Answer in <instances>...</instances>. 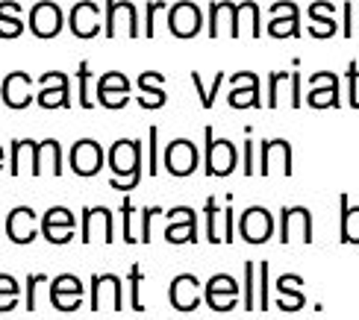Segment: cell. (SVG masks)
I'll return each instance as SVG.
<instances>
[{"label":"cell","instance_id":"cell-1","mask_svg":"<svg viewBox=\"0 0 359 320\" xmlns=\"http://www.w3.org/2000/svg\"><path fill=\"white\" fill-rule=\"evenodd\" d=\"M203 135H206V176H230L238 162L233 141L215 139L212 130H206Z\"/></svg>","mask_w":359,"mask_h":320},{"label":"cell","instance_id":"cell-2","mask_svg":"<svg viewBox=\"0 0 359 320\" xmlns=\"http://www.w3.org/2000/svg\"><path fill=\"white\" fill-rule=\"evenodd\" d=\"M109 167L115 176H133V179H142V141L136 139H121L115 141L109 150Z\"/></svg>","mask_w":359,"mask_h":320},{"label":"cell","instance_id":"cell-3","mask_svg":"<svg viewBox=\"0 0 359 320\" xmlns=\"http://www.w3.org/2000/svg\"><path fill=\"white\" fill-rule=\"evenodd\" d=\"M292 238L312 244V211L306 206H286L280 211V241L289 244Z\"/></svg>","mask_w":359,"mask_h":320},{"label":"cell","instance_id":"cell-4","mask_svg":"<svg viewBox=\"0 0 359 320\" xmlns=\"http://www.w3.org/2000/svg\"><path fill=\"white\" fill-rule=\"evenodd\" d=\"M121 29H127L130 39H139V18H136V6L130 0H107V39H115Z\"/></svg>","mask_w":359,"mask_h":320},{"label":"cell","instance_id":"cell-5","mask_svg":"<svg viewBox=\"0 0 359 320\" xmlns=\"http://www.w3.org/2000/svg\"><path fill=\"white\" fill-rule=\"evenodd\" d=\"M41 91H39V106L41 109H71V95H68V77L59 71H48L39 77Z\"/></svg>","mask_w":359,"mask_h":320},{"label":"cell","instance_id":"cell-6","mask_svg":"<svg viewBox=\"0 0 359 320\" xmlns=\"http://www.w3.org/2000/svg\"><path fill=\"white\" fill-rule=\"evenodd\" d=\"M203 18H201V9L191 4V0H180L168 9V29L171 36L177 39H194L201 33Z\"/></svg>","mask_w":359,"mask_h":320},{"label":"cell","instance_id":"cell-7","mask_svg":"<svg viewBox=\"0 0 359 320\" xmlns=\"http://www.w3.org/2000/svg\"><path fill=\"white\" fill-rule=\"evenodd\" d=\"M29 29L39 39H56L62 33V9L53 0H41L29 9Z\"/></svg>","mask_w":359,"mask_h":320},{"label":"cell","instance_id":"cell-8","mask_svg":"<svg viewBox=\"0 0 359 320\" xmlns=\"http://www.w3.org/2000/svg\"><path fill=\"white\" fill-rule=\"evenodd\" d=\"M198 167V147L189 139H174L165 147V171L171 176H191Z\"/></svg>","mask_w":359,"mask_h":320},{"label":"cell","instance_id":"cell-9","mask_svg":"<svg viewBox=\"0 0 359 320\" xmlns=\"http://www.w3.org/2000/svg\"><path fill=\"white\" fill-rule=\"evenodd\" d=\"M268 36L274 39H297L301 36V15L292 0H280L271 6V24H268Z\"/></svg>","mask_w":359,"mask_h":320},{"label":"cell","instance_id":"cell-10","mask_svg":"<svg viewBox=\"0 0 359 320\" xmlns=\"http://www.w3.org/2000/svg\"><path fill=\"white\" fill-rule=\"evenodd\" d=\"M109 302V309L121 312L124 309V288L115 273L107 277H92V312H100Z\"/></svg>","mask_w":359,"mask_h":320},{"label":"cell","instance_id":"cell-11","mask_svg":"<svg viewBox=\"0 0 359 320\" xmlns=\"http://www.w3.org/2000/svg\"><path fill=\"white\" fill-rule=\"evenodd\" d=\"M103 165V150L95 139H80L71 147V171L77 176H95Z\"/></svg>","mask_w":359,"mask_h":320},{"label":"cell","instance_id":"cell-12","mask_svg":"<svg viewBox=\"0 0 359 320\" xmlns=\"http://www.w3.org/2000/svg\"><path fill=\"white\" fill-rule=\"evenodd\" d=\"M233 88H230V106L233 109H257L259 103V77L250 71L242 74H233L230 77Z\"/></svg>","mask_w":359,"mask_h":320},{"label":"cell","instance_id":"cell-13","mask_svg":"<svg viewBox=\"0 0 359 320\" xmlns=\"http://www.w3.org/2000/svg\"><path fill=\"white\" fill-rule=\"evenodd\" d=\"M280 171L283 176H292V147L286 139H274V141H262V165L259 174L271 176Z\"/></svg>","mask_w":359,"mask_h":320},{"label":"cell","instance_id":"cell-14","mask_svg":"<svg viewBox=\"0 0 359 320\" xmlns=\"http://www.w3.org/2000/svg\"><path fill=\"white\" fill-rule=\"evenodd\" d=\"M238 230H242V238L250 241V244H262L271 238L274 232V218L271 211L262 209V206H250L245 215H242V223H238Z\"/></svg>","mask_w":359,"mask_h":320},{"label":"cell","instance_id":"cell-15","mask_svg":"<svg viewBox=\"0 0 359 320\" xmlns=\"http://www.w3.org/2000/svg\"><path fill=\"white\" fill-rule=\"evenodd\" d=\"M218 36L238 39V4L221 0V4L209 6V39Z\"/></svg>","mask_w":359,"mask_h":320},{"label":"cell","instance_id":"cell-16","mask_svg":"<svg viewBox=\"0 0 359 320\" xmlns=\"http://www.w3.org/2000/svg\"><path fill=\"white\" fill-rule=\"evenodd\" d=\"M68 27L77 39H95L100 33V6L92 4V0H80V4L71 9Z\"/></svg>","mask_w":359,"mask_h":320},{"label":"cell","instance_id":"cell-17","mask_svg":"<svg viewBox=\"0 0 359 320\" xmlns=\"http://www.w3.org/2000/svg\"><path fill=\"white\" fill-rule=\"evenodd\" d=\"M29 85H33V77L24 71H15L4 80L0 85V100L9 109H27L29 103H33V95H29Z\"/></svg>","mask_w":359,"mask_h":320},{"label":"cell","instance_id":"cell-18","mask_svg":"<svg viewBox=\"0 0 359 320\" xmlns=\"http://www.w3.org/2000/svg\"><path fill=\"white\" fill-rule=\"evenodd\" d=\"M80 300H83V282L77 277L62 273V277H56L50 282V302L59 312H74L80 306Z\"/></svg>","mask_w":359,"mask_h":320},{"label":"cell","instance_id":"cell-19","mask_svg":"<svg viewBox=\"0 0 359 320\" xmlns=\"http://www.w3.org/2000/svg\"><path fill=\"white\" fill-rule=\"evenodd\" d=\"M41 232L50 244H68L74 238V215L65 206L48 209V215L41 221Z\"/></svg>","mask_w":359,"mask_h":320},{"label":"cell","instance_id":"cell-20","mask_svg":"<svg viewBox=\"0 0 359 320\" xmlns=\"http://www.w3.org/2000/svg\"><path fill=\"white\" fill-rule=\"evenodd\" d=\"M309 88H312V91H309L306 103L312 106V109H324V106H339V80H336V74H330V71L312 74Z\"/></svg>","mask_w":359,"mask_h":320},{"label":"cell","instance_id":"cell-21","mask_svg":"<svg viewBox=\"0 0 359 320\" xmlns=\"http://www.w3.org/2000/svg\"><path fill=\"white\" fill-rule=\"evenodd\" d=\"M236 300H238V285H236L233 277H227V273H218V277L209 279V285H206V302L215 312H230L236 306Z\"/></svg>","mask_w":359,"mask_h":320},{"label":"cell","instance_id":"cell-22","mask_svg":"<svg viewBox=\"0 0 359 320\" xmlns=\"http://www.w3.org/2000/svg\"><path fill=\"white\" fill-rule=\"evenodd\" d=\"M83 241L92 244V241H115V232H112V215L109 209L103 206H92L86 209V218H83Z\"/></svg>","mask_w":359,"mask_h":320},{"label":"cell","instance_id":"cell-23","mask_svg":"<svg viewBox=\"0 0 359 320\" xmlns=\"http://www.w3.org/2000/svg\"><path fill=\"white\" fill-rule=\"evenodd\" d=\"M206 241H212V244L233 241V209L227 206L224 211H218L212 197L206 200Z\"/></svg>","mask_w":359,"mask_h":320},{"label":"cell","instance_id":"cell-24","mask_svg":"<svg viewBox=\"0 0 359 320\" xmlns=\"http://www.w3.org/2000/svg\"><path fill=\"white\" fill-rule=\"evenodd\" d=\"M171 302H174V309L180 312H191V309H198V302H201V282L191 277V273H183V277H177L171 282V291H168Z\"/></svg>","mask_w":359,"mask_h":320},{"label":"cell","instance_id":"cell-25","mask_svg":"<svg viewBox=\"0 0 359 320\" xmlns=\"http://www.w3.org/2000/svg\"><path fill=\"white\" fill-rule=\"evenodd\" d=\"M6 232H9V241L15 244H29L36 238V211L29 206L12 209L6 221Z\"/></svg>","mask_w":359,"mask_h":320},{"label":"cell","instance_id":"cell-26","mask_svg":"<svg viewBox=\"0 0 359 320\" xmlns=\"http://www.w3.org/2000/svg\"><path fill=\"white\" fill-rule=\"evenodd\" d=\"M171 215V226H168V232L165 238L171 244H186V241H198V226H194V211L186 209V206H180V209H171L168 211Z\"/></svg>","mask_w":359,"mask_h":320},{"label":"cell","instance_id":"cell-27","mask_svg":"<svg viewBox=\"0 0 359 320\" xmlns=\"http://www.w3.org/2000/svg\"><path fill=\"white\" fill-rule=\"evenodd\" d=\"M162 74L159 71H144L142 77H139V88H142V109H159V106H165L168 95H165V88H162Z\"/></svg>","mask_w":359,"mask_h":320},{"label":"cell","instance_id":"cell-28","mask_svg":"<svg viewBox=\"0 0 359 320\" xmlns=\"http://www.w3.org/2000/svg\"><path fill=\"white\" fill-rule=\"evenodd\" d=\"M36 176L50 174V176H62V150H59L56 139H44L39 144V156H36Z\"/></svg>","mask_w":359,"mask_h":320},{"label":"cell","instance_id":"cell-29","mask_svg":"<svg viewBox=\"0 0 359 320\" xmlns=\"http://www.w3.org/2000/svg\"><path fill=\"white\" fill-rule=\"evenodd\" d=\"M36 156H39V144L29 139H18L12 144V176H18L24 171H36Z\"/></svg>","mask_w":359,"mask_h":320},{"label":"cell","instance_id":"cell-30","mask_svg":"<svg viewBox=\"0 0 359 320\" xmlns=\"http://www.w3.org/2000/svg\"><path fill=\"white\" fill-rule=\"evenodd\" d=\"M21 6L15 4V0H4L0 4V21H4V27H0V39H18L24 33V24L18 18Z\"/></svg>","mask_w":359,"mask_h":320},{"label":"cell","instance_id":"cell-31","mask_svg":"<svg viewBox=\"0 0 359 320\" xmlns=\"http://www.w3.org/2000/svg\"><path fill=\"white\" fill-rule=\"evenodd\" d=\"M341 241L345 244H359V206L351 209L348 194H341Z\"/></svg>","mask_w":359,"mask_h":320},{"label":"cell","instance_id":"cell-32","mask_svg":"<svg viewBox=\"0 0 359 320\" xmlns=\"http://www.w3.org/2000/svg\"><path fill=\"white\" fill-rule=\"evenodd\" d=\"M248 33L250 39H259L262 36V27H259V6L253 0H245L238 4V36Z\"/></svg>","mask_w":359,"mask_h":320},{"label":"cell","instance_id":"cell-33","mask_svg":"<svg viewBox=\"0 0 359 320\" xmlns=\"http://www.w3.org/2000/svg\"><path fill=\"white\" fill-rule=\"evenodd\" d=\"M18 291H21V285L9 273H0V312H12L18 306Z\"/></svg>","mask_w":359,"mask_h":320},{"label":"cell","instance_id":"cell-34","mask_svg":"<svg viewBox=\"0 0 359 320\" xmlns=\"http://www.w3.org/2000/svg\"><path fill=\"white\" fill-rule=\"evenodd\" d=\"M191 83L194 88H198V97H201V106L203 109H212V103H215V95H218V88L224 83V74H215V80H212V88H206L203 80H201V74L198 71H191Z\"/></svg>","mask_w":359,"mask_h":320},{"label":"cell","instance_id":"cell-35","mask_svg":"<svg viewBox=\"0 0 359 320\" xmlns=\"http://www.w3.org/2000/svg\"><path fill=\"white\" fill-rule=\"evenodd\" d=\"M103 91H130V80L121 71H109L97 80V95H103Z\"/></svg>","mask_w":359,"mask_h":320},{"label":"cell","instance_id":"cell-36","mask_svg":"<svg viewBox=\"0 0 359 320\" xmlns=\"http://www.w3.org/2000/svg\"><path fill=\"white\" fill-rule=\"evenodd\" d=\"M253 291H257V265L248 262L245 265V309L257 306V297H253Z\"/></svg>","mask_w":359,"mask_h":320},{"label":"cell","instance_id":"cell-37","mask_svg":"<svg viewBox=\"0 0 359 320\" xmlns=\"http://www.w3.org/2000/svg\"><path fill=\"white\" fill-rule=\"evenodd\" d=\"M88 71H92V65H88V62H80L77 77H80V106H83V109H92V106H95L92 95H88V77H92Z\"/></svg>","mask_w":359,"mask_h":320},{"label":"cell","instance_id":"cell-38","mask_svg":"<svg viewBox=\"0 0 359 320\" xmlns=\"http://www.w3.org/2000/svg\"><path fill=\"white\" fill-rule=\"evenodd\" d=\"M41 282H48V273H29L27 277V309L29 312L36 309V291H39Z\"/></svg>","mask_w":359,"mask_h":320},{"label":"cell","instance_id":"cell-39","mask_svg":"<svg viewBox=\"0 0 359 320\" xmlns=\"http://www.w3.org/2000/svg\"><path fill=\"white\" fill-rule=\"evenodd\" d=\"M348 103L353 109H359V71H356V62L348 65Z\"/></svg>","mask_w":359,"mask_h":320},{"label":"cell","instance_id":"cell-40","mask_svg":"<svg viewBox=\"0 0 359 320\" xmlns=\"http://www.w3.org/2000/svg\"><path fill=\"white\" fill-rule=\"evenodd\" d=\"M336 29H339V24L330 18V21H312V27H309V36L312 39H330V36H336Z\"/></svg>","mask_w":359,"mask_h":320},{"label":"cell","instance_id":"cell-41","mask_svg":"<svg viewBox=\"0 0 359 320\" xmlns=\"http://www.w3.org/2000/svg\"><path fill=\"white\" fill-rule=\"evenodd\" d=\"M333 12H336L333 4H327V0H316V4L309 6V18H312V21H330Z\"/></svg>","mask_w":359,"mask_h":320},{"label":"cell","instance_id":"cell-42","mask_svg":"<svg viewBox=\"0 0 359 320\" xmlns=\"http://www.w3.org/2000/svg\"><path fill=\"white\" fill-rule=\"evenodd\" d=\"M130 291H133V309L142 312L144 306H142V300H139V291H142V270H139V265L130 270Z\"/></svg>","mask_w":359,"mask_h":320},{"label":"cell","instance_id":"cell-43","mask_svg":"<svg viewBox=\"0 0 359 320\" xmlns=\"http://www.w3.org/2000/svg\"><path fill=\"white\" fill-rule=\"evenodd\" d=\"M289 74H283V71H277V74H271V88H268V109H274V106L280 103V83L286 80Z\"/></svg>","mask_w":359,"mask_h":320},{"label":"cell","instance_id":"cell-44","mask_svg":"<svg viewBox=\"0 0 359 320\" xmlns=\"http://www.w3.org/2000/svg\"><path fill=\"white\" fill-rule=\"evenodd\" d=\"M154 215H159V209H156V206H147V209L142 211V235H139L142 244L151 241V221H154Z\"/></svg>","mask_w":359,"mask_h":320},{"label":"cell","instance_id":"cell-45","mask_svg":"<svg viewBox=\"0 0 359 320\" xmlns=\"http://www.w3.org/2000/svg\"><path fill=\"white\" fill-rule=\"evenodd\" d=\"M162 9H165V4H162V0H154V4H147V24H144V36H147V39L156 36L154 18H156V12H162Z\"/></svg>","mask_w":359,"mask_h":320},{"label":"cell","instance_id":"cell-46","mask_svg":"<svg viewBox=\"0 0 359 320\" xmlns=\"http://www.w3.org/2000/svg\"><path fill=\"white\" fill-rule=\"evenodd\" d=\"M124 241L127 244H133V241H139L136 235H133V203H130V197H127V200H124Z\"/></svg>","mask_w":359,"mask_h":320},{"label":"cell","instance_id":"cell-47","mask_svg":"<svg viewBox=\"0 0 359 320\" xmlns=\"http://www.w3.org/2000/svg\"><path fill=\"white\" fill-rule=\"evenodd\" d=\"M259 309H268V262H259Z\"/></svg>","mask_w":359,"mask_h":320},{"label":"cell","instance_id":"cell-48","mask_svg":"<svg viewBox=\"0 0 359 320\" xmlns=\"http://www.w3.org/2000/svg\"><path fill=\"white\" fill-rule=\"evenodd\" d=\"M304 100H301V74H292V106L297 109Z\"/></svg>","mask_w":359,"mask_h":320},{"label":"cell","instance_id":"cell-49","mask_svg":"<svg viewBox=\"0 0 359 320\" xmlns=\"http://www.w3.org/2000/svg\"><path fill=\"white\" fill-rule=\"evenodd\" d=\"M156 127H151V176H156V171H159V167H156Z\"/></svg>","mask_w":359,"mask_h":320},{"label":"cell","instance_id":"cell-50","mask_svg":"<svg viewBox=\"0 0 359 320\" xmlns=\"http://www.w3.org/2000/svg\"><path fill=\"white\" fill-rule=\"evenodd\" d=\"M253 141H245V174H253Z\"/></svg>","mask_w":359,"mask_h":320},{"label":"cell","instance_id":"cell-51","mask_svg":"<svg viewBox=\"0 0 359 320\" xmlns=\"http://www.w3.org/2000/svg\"><path fill=\"white\" fill-rule=\"evenodd\" d=\"M345 36H353V4H345Z\"/></svg>","mask_w":359,"mask_h":320},{"label":"cell","instance_id":"cell-52","mask_svg":"<svg viewBox=\"0 0 359 320\" xmlns=\"http://www.w3.org/2000/svg\"><path fill=\"white\" fill-rule=\"evenodd\" d=\"M0 162H4V150H0ZM0 167H4V165H0Z\"/></svg>","mask_w":359,"mask_h":320}]
</instances>
